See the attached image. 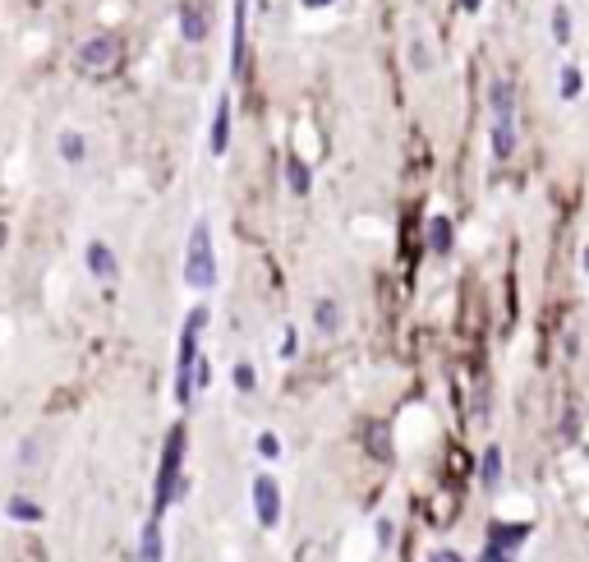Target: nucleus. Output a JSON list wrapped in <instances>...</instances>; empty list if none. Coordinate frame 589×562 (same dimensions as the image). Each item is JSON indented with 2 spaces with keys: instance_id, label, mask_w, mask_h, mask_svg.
<instances>
[{
  "instance_id": "nucleus-1",
  "label": "nucleus",
  "mask_w": 589,
  "mask_h": 562,
  "mask_svg": "<svg viewBox=\"0 0 589 562\" xmlns=\"http://www.w3.org/2000/svg\"><path fill=\"white\" fill-rule=\"evenodd\" d=\"M185 447H189V434L185 425H175L166 434V447H162V466H157V484H153V517L162 521L171 512V503H180L189 494V479H185Z\"/></svg>"
},
{
  "instance_id": "nucleus-2",
  "label": "nucleus",
  "mask_w": 589,
  "mask_h": 562,
  "mask_svg": "<svg viewBox=\"0 0 589 562\" xmlns=\"http://www.w3.org/2000/svg\"><path fill=\"white\" fill-rule=\"evenodd\" d=\"M207 327V305H194L185 327H180V350H175V401L194 406V365H198V336Z\"/></svg>"
},
{
  "instance_id": "nucleus-3",
  "label": "nucleus",
  "mask_w": 589,
  "mask_h": 562,
  "mask_svg": "<svg viewBox=\"0 0 589 562\" xmlns=\"http://www.w3.org/2000/svg\"><path fill=\"white\" fill-rule=\"evenodd\" d=\"M185 286H194V291H212L216 286V249H212L207 217L194 222L189 245H185Z\"/></svg>"
},
{
  "instance_id": "nucleus-4",
  "label": "nucleus",
  "mask_w": 589,
  "mask_h": 562,
  "mask_svg": "<svg viewBox=\"0 0 589 562\" xmlns=\"http://www.w3.org/2000/svg\"><path fill=\"white\" fill-rule=\"evenodd\" d=\"M525 539H530V526L493 521L488 535H484V553H479V562H515V553H521Z\"/></svg>"
},
{
  "instance_id": "nucleus-5",
  "label": "nucleus",
  "mask_w": 589,
  "mask_h": 562,
  "mask_svg": "<svg viewBox=\"0 0 589 562\" xmlns=\"http://www.w3.org/2000/svg\"><path fill=\"white\" fill-rule=\"evenodd\" d=\"M249 498H254L258 526H263V530H276V526H281V484H276V475H254Z\"/></svg>"
},
{
  "instance_id": "nucleus-6",
  "label": "nucleus",
  "mask_w": 589,
  "mask_h": 562,
  "mask_svg": "<svg viewBox=\"0 0 589 562\" xmlns=\"http://www.w3.org/2000/svg\"><path fill=\"white\" fill-rule=\"evenodd\" d=\"M120 65V42L111 33H97L79 46V69L84 75H111V69Z\"/></svg>"
},
{
  "instance_id": "nucleus-7",
  "label": "nucleus",
  "mask_w": 589,
  "mask_h": 562,
  "mask_svg": "<svg viewBox=\"0 0 589 562\" xmlns=\"http://www.w3.org/2000/svg\"><path fill=\"white\" fill-rule=\"evenodd\" d=\"M226 148H231V97L221 93V97H216V111H212L207 153H212V157H226Z\"/></svg>"
},
{
  "instance_id": "nucleus-8",
  "label": "nucleus",
  "mask_w": 589,
  "mask_h": 562,
  "mask_svg": "<svg viewBox=\"0 0 589 562\" xmlns=\"http://www.w3.org/2000/svg\"><path fill=\"white\" fill-rule=\"evenodd\" d=\"M245 42H249V0H235V24H231V75L245 69Z\"/></svg>"
},
{
  "instance_id": "nucleus-9",
  "label": "nucleus",
  "mask_w": 589,
  "mask_h": 562,
  "mask_svg": "<svg viewBox=\"0 0 589 562\" xmlns=\"http://www.w3.org/2000/svg\"><path fill=\"white\" fill-rule=\"evenodd\" d=\"M138 562H166V539H162V521L147 517L138 530Z\"/></svg>"
},
{
  "instance_id": "nucleus-10",
  "label": "nucleus",
  "mask_w": 589,
  "mask_h": 562,
  "mask_svg": "<svg viewBox=\"0 0 589 562\" xmlns=\"http://www.w3.org/2000/svg\"><path fill=\"white\" fill-rule=\"evenodd\" d=\"M84 258H88V272H93L97 281H115L120 263H115V254H111V245H106V240H93V245L84 249Z\"/></svg>"
},
{
  "instance_id": "nucleus-11",
  "label": "nucleus",
  "mask_w": 589,
  "mask_h": 562,
  "mask_svg": "<svg viewBox=\"0 0 589 562\" xmlns=\"http://www.w3.org/2000/svg\"><path fill=\"white\" fill-rule=\"evenodd\" d=\"M285 185H290V194L294 198H309L314 194V171H309V162L304 157H285Z\"/></svg>"
},
{
  "instance_id": "nucleus-12",
  "label": "nucleus",
  "mask_w": 589,
  "mask_h": 562,
  "mask_svg": "<svg viewBox=\"0 0 589 562\" xmlns=\"http://www.w3.org/2000/svg\"><path fill=\"white\" fill-rule=\"evenodd\" d=\"M515 153V115H497L493 120V157L506 162Z\"/></svg>"
},
{
  "instance_id": "nucleus-13",
  "label": "nucleus",
  "mask_w": 589,
  "mask_h": 562,
  "mask_svg": "<svg viewBox=\"0 0 589 562\" xmlns=\"http://www.w3.org/2000/svg\"><path fill=\"white\" fill-rule=\"evenodd\" d=\"M452 245H456L452 217H428V249L433 254H452Z\"/></svg>"
},
{
  "instance_id": "nucleus-14",
  "label": "nucleus",
  "mask_w": 589,
  "mask_h": 562,
  "mask_svg": "<svg viewBox=\"0 0 589 562\" xmlns=\"http://www.w3.org/2000/svg\"><path fill=\"white\" fill-rule=\"evenodd\" d=\"M479 484L488 488H502V447L493 443V447H484V457H479Z\"/></svg>"
},
{
  "instance_id": "nucleus-15",
  "label": "nucleus",
  "mask_w": 589,
  "mask_h": 562,
  "mask_svg": "<svg viewBox=\"0 0 589 562\" xmlns=\"http://www.w3.org/2000/svg\"><path fill=\"white\" fill-rule=\"evenodd\" d=\"M180 37H185V42H203V37H207V15H203L198 5H185V10H180Z\"/></svg>"
},
{
  "instance_id": "nucleus-16",
  "label": "nucleus",
  "mask_w": 589,
  "mask_h": 562,
  "mask_svg": "<svg viewBox=\"0 0 589 562\" xmlns=\"http://www.w3.org/2000/svg\"><path fill=\"white\" fill-rule=\"evenodd\" d=\"M314 323H318V332H323V336L341 332V305H336L332 296H323V300L314 305Z\"/></svg>"
},
{
  "instance_id": "nucleus-17",
  "label": "nucleus",
  "mask_w": 589,
  "mask_h": 562,
  "mask_svg": "<svg viewBox=\"0 0 589 562\" xmlns=\"http://www.w3.org/2000/svg\"><path fill=\"white\" fill-rule=\"evenodd\" d=\"M488 102H493V111H497V115H515V88H511V79H493Z\"/></svg>"
},
{
  "instance_id": "nucleus-18",
  "label": "nucleus",
  "mask_w": 589,
  "mask_h": 562,
  "mask_svg": "<svg viewBox=\"0 0 589 562\" xmlns=\"http://www.w3.org/2000/svg\"><path fill=\"white\" fill-rule=\"evenodd\" d=\"M60 157H65L69 166H79V162L88 157V144H84V134H74V129H65V134H60Z\"/></svg>"
},
{
  "instance_id": "nucleus-19",
  "label": "nucleus",
  "mask_w": 589,
  "mask_h": 562,
  "mask_svg": "<svg viewBox=\"0 0 589 562\" xmlns=\"http://www.w3.org/2000/svg\"><path fill=\"white\" fill-rule=\"evenodd\" d=\"M5 512H10V517H15V521H24V526H37V521H42V517H46V512H42V507H37V503H33V498H19V494H15V498H10V507H5Z\"/></svg>"
},
{
  "instance_id": "nucleus-20",
  "label": "nucleus",
  "mask_w": 589,
  "mask_h": 562,
  "mask_svg": "<svg viewBox=\"0 0 589 562\" xmlns=\"http://www.w3.org/2000/svg\"><path fill=\"white\" fill-rule=\"evenodd\" d=\"M553 37H557V46L571 42V10L566 5H553Z\"/></svg>"
},
{
  "instance_id": "nucleus-21",
  "label": "nucleus",
  "mask_w": 589,
  "mask_h": 562,
  "mask_svg": "<svg viewBox=\"0 0 589 562\" xmlns=\"http://www.w3.org/2000/svg\"><path fill=\"white\" fill-rule=\"evenodd\" d=\"M231 378H235V392H245V396L258 387V374H254V365H249V360H240V365L231 369Z\"/></svg>"
},
{
  "instance_id": "nucleus-22",
  "label": "nucleus",
  "mask_w": 589,
  "mask_h": 562,
  "mask_svg": "<svg viewBox=\"0 0 589 562\" xmlns=\"http://www.w3.org/2000/svg\"><path fill=\"white\" fill-rule=\"evenodd\" d=\"M580 84H584L580 69H575V65H562V88H557V93H562L566 102H575V97H580Z\"/></svg>"
},
{
  "instance_id": "nucleus-23",
  "label": "nucleus",
  "mask_w": 589,
  "mask_h": 562,
  "mask_svg": "<svg viewBox=\"0 0 589 562\" xmlns=\"http://www.w3.org/2000/svg\"><path fill=\"white\" fill-rule=\"evenodd\" d=\"M258 452H263L267 461H276V457H281V438H276L272 429H263V434H258Z\"/></svg>"
},
{
  "instance_id": "nucleus-24",
  "label": "nucleus",
  "mask_w": 589,
  "mask_h": 562,
  "mask_svg": "<svg viewBox=\"0 0 589 562\" xmlns=\"http://www.w3.org/2000/svg\"><path fill=\"white\" fill-rule=\"evenodd\" d=\"M300 356V332H294V323L285 327V336H281V360H294Z\"/></svg>"
},
{
  "instance_id": "nucleus-25",
  "label": "nucleus",
  "mask_w": 589,
  "mask_h": 562,
  "mask_svg": "<svg viewBox=\"0 0 589 562\" xmlns=\"http://www.w3.org/2000/svg\"><path fill=\"white\" fill-rule=\"evenodd\" d=\"M428 562H465L456 548H437V553H428Z\"/></svg>"
},
{
  "instance_id": "nucleus-26",
  "label": "nucleus",
  "mask_w": 589,
  "mask_h": 562,
  "mask_svg": "<svg viewBox=\"0 0 589 562\" xmlns=\"http://www.w3.org/2000/svg\"><path fill=\"white\" fill-rule=\"evenodd\" d=\"M414 65H419V69H428V65H433V60H428V46H424V42H414Z\"/></svg>"
},
{
  "instance_id": "nucleus-27",
  "label": "nucleus",
  "mask_w": 589,
  "mask_h": 562,
  "mask_svg": "<svg viewBox=\"0 0 589 562\" xmlns=\"http://www.w3.org/2000/svg\"><path fill=\"white\" fill-rule=\"evenodd\" d=\"M378 544H392V521H378Z\"/></svg>"
},
{
  "instance_id": "nucleus-28",
  "label": "nucleus",
  "mask_w": 589,
  "mask_h": 562,
  "mask_svg": "<svg viewBox=\"0 0 589 562\" xmlns=\"http://www.w3.org/2000/svg\"><path fill=\"white\" fill-rule=\"evenodd\" d=\"M300 5H304V10H327L332 0H300Z\"/></svg>"
},
{
  "instance_id": "nucleus-29",
  "label": "nucleus",
  "mask_w": 589,
  "mask_h": 562,
  "mask_svg": "<svg viewBox=\"0 0 589 562\" xmlns=\"http://www.w3.org/2000/svg\"><path fill=\"white\" fill-rule=\"evenodd\" d=\"M479 5H484V0H461V10H465V15H479Z\"/></svg>"
},
{
  "instance_id": "nucleus-30",
  "label": "nucleus",
  "mask_w": 589,
  "mask_h": 562,
  "mask_svg": "<svg viewBox=\"0 0 589 562\" xmlns=\"http://www.w3.org/2000/svg\"><path fill=\"white\" fill-rule=\"evenodd\" d=\"M0 245H5V222H0Z\"/></svg>"
},
{
  "instance_id": "nucleus-31",
  "label": "nucleus",
  "mask_w": 589,
  "mask_h": 562,
  "mask_svg": "<svg viewBox=\"0 0 589 562\" xmlns=\"http://www.w3.org/2000/svg\"><path fill=\"white\" fill-rule=\"evenodd\" d=\"M584 272H589V249H584Z\"/></svg>"
}]
</instances>
